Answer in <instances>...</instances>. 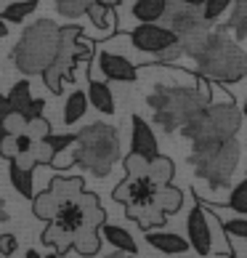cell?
Instances as JSON below:
<instances>
[{
	"label": "cell",
	"mask_w": 247,
	"mask_h": 258,
	"mask_svg": "<svg viewBox=\"0 0 247 258\" xmlns=\"http://www.w3.org/2000/svg\"><path fill=\"white\" fill-rule=\"evenodd\" d=\"M32 213L48 221L43 245H51L56 255L77 253L96 255L101 245V224L107 213L93 192L83 189L80 176H59L51 186L32 197Z\"/></svg>",
	"instance_id": "cell-1"
},
{
	"label": "cell",
	"mask_w": 247,
	"mask_h": 258,
	"mask_svg": "<svg viewBox=\"0 0 247 258\" xmlns=\"http://www.w3.org/2000/svg\"><path fill=\"white\" fill-rule=\"evenodd\" d=\"M122 162L125 178L112 192L115 203L125 205L128 218L138 221L144 232L165 226V218L184 205V192L173 184V162L162 155L146 160L133 152Z\"/></svg>",
	"instance_id": "cell-2"
},
{
	"label": "cell",
	"mask_w": 247,
	"mask_h": 258,
	"mask_svg": "<svg viewBox=\"0 0 247 258\" xmlns=\"http://www.w3.org/2000/svg\"><path fill=\"white\" fill-rule=\"evenodd\" d=\"M213 101V85L207 78L197 75V88H184V85H157L146 96L149 109L154 112V122L162 131L173 133L181 131L189 120L199 114Z\"/></svg>",
	"instance_id": "cell-3"
},
{
	"label": "cell",
	"mask_w": 247,
	"mask_h": 258,
	"mask_svg": "<svg viewBox=\"0 0 247 258\" xmlns=\"http://www.w3.org/2000/svg\"><path fill=\"white\" fill-rule=\"evenodd\" d=\"M192 59L197 64V75H202L210 83L231 85L247 78V53L223 27L210 30L205 43L192 53Z\"/></svg>",
	"instance_id": "cell-4"
},
{
	"label": "cell",
	"mask_w": 247,
	"mask_h": 258,
	"mask_svg": "<svg viewBox=\"0 0 247 258\" xmlns=\"http://www.w3.org/2000/svg\"><path fill=\"white\" fill-rule=\"evenodd\" d=\"M120 160V136L117 128L107 122H91L77 133V141L72 144L69 165L88 170L96 178H107L112 168Z\"/></svg>",
	"instance_id": "cell-5"
},
{
	"label": "cell",
	"mask_w": 247,
	"mask_h": 258,
	"mask_svg": "<svg viewBox=\"0 0 247 258\" xmlns=\"http://www.w3.org/2000/svg\"><path fill=\"white\" fill-rule=\"evenodd\" d=\"M242 160V147L236 136L226 139H194L192 141V165L197 178L207 181L213 189L231 186V176Z\"/></svg>",
	"instance_id": "cell-6"
},
{
	"label": "cell",
	"mask_w": 247,
	"mask_h": 258,
	"mask_svg": "<svg viewBox=\"0 0 247 258\" xmlns=\"http://www.w3.org/2000/svg\"><path fill=\"white\" fill-rule=\"evenodd\" d=\"M59 40H61V27H56L51 19H40V22L30 24L11 51L16 70L24 75H43L48 70V64L56 59Z\"/></svg>",
	"instance_id": "cell-7"
},
{
	"label": "cell",
	"mask_w": 247,
	"mask_h": 258,
	"mask_svg": "<svg viewBox=\"0 0 247 258\" xmlns=\"http://www.w3.org/2000/svg\"><path fill=\"white\" fill-rule=\"evenodd\" d=\"M93 56V43L83 37L80 27H61V40L56 59L48 64V70L43 72V80L48 85L51 93H61L66 80H74V70L80 61H91Z\"/></svg>",
	"instance_id": "cell-8"
},
{
	"label": "cell",
	"mask_w": 247,
	"mask_h": 258,
	"mask_svg": "<svg viewBox=\"0 0 247 258\" xmlns=\"http://www.w3.org/2000/svg\"><path fill=\"white\" fill-rule=\"evenodd\" d=\"M242 117H244V112L236 107L231 99L223 101V104L210 101L199 114H194L186 125H181V133H184V139H189V141L236 136L239 128H242Z\"/></svg>",
	"instance_id": "cell-9"
},
{
	"label": "cell",
	"mask_w": 247,
	"mask_h": 258,
	"mask_svg": "<svg viewBox=\"0 0 247 258\" xmlns=\"http://www.w3.org/2000/svg\"><path fill=\"white\" fill-rule=\"evenodd\" d=\"M162 19L178 35V43H181L186 56H192L205 43V37L210 35V27H213V22H207V16L199 6H186V3H176V0H170Z\"/></svg>",
	"instance_id": "cell-10"
},
{
	"label": "cell",
	"mask_w": 247,
	"mask_h": 258,
	"mask_svg": "<svg viewBox=\"0 0 247 258\" xmlns=\"http://www.w3.org/2000/svg\"><path fill=\"white\" fill-rule=\"evenodd\" d=\"M130 43L133 48H138L141 53H151L154 59H159L165 51L176 48V45H181L178 35L168 24L159 22H138V27L130 30Z\"/></svg>",
	"instance_id": "cell-11"
},
{
	"label": "cell",
	"mask_w": 247,
	"mask_h": 258,
	"mask_svg": "<svg viewBox=\"0 0 247 258\" xmlns=\"http://www.w3.org/2000/svg\"><path fill=\"white\" fill-rule=\"evenodd\" d=\"M213 216H210V205H205L202 200L189 210L186 218V237L192 242V250L197 255H213Z\"/></svg>",
	"instance_id": "cell-12"
},
{
	"label": "cell",
	"mask_w": 247,
	"mask_h": 258,
	"mask_svg": "<svg viewBox=\"0 0 247 258\" xmlns=\"http://www.w3.org/2000/svg\"><path fill=\"white\" fill-rule=\"evenodd\" d=\"M96 67H99V72L104 78L115 80V83H133L138 78V67L130 59H125V56L112 53V51H101L96 56Z\"/></svg>",
	"instance_id": "cell-13"
},
{
	"label": "cell",
	"mask_w": 247,
	"mask_h": 258,
	"mask_svg": "<svg viewBox=\"0 0 247 258\" xmlns=\"http://www.w3.org/2000/svg\"><path fill=\"white\" fill-rule=\"evenodd\" d=\"M8 96H11L14 112L19 114V120H22V122H30V120L43 117V107H45V101L32 96L30 80H19V83H14V88H11V93H8Z\"/></svg>",
	"instance_id": "cell-14"
},
{
	"label": "cell",
	"mask_w": 247,
	"mask_h": 258,
	"mask_svg": "<svg viewBox=\"0 0 247 258\" xmlns=\"http://www.w3.org/2000/svg\"><path fill=\"white\" fill-rule=\"evenodd\" d=\"M130 152L146 157V160H154L159 155V144L154 139V131H151V125L141 114H133L130 117Z\"/></svg>",
	"instance_id": "cell-15"
},
{
	"label": "cell",
	"mask_w": 247,
	"mask_h": 258,
	"mask_svg": "<svg viewBox=\"0 0 247 258\" xmlns=\"http://www.w3.org/2000/svg\"><path fill=\"white\" fill-rule=\"evenodd\" d=\"M146 242L154 247V250L165 253V255H184L192 250V242L189 237H181V234H173V232H159V229H146L144 232Z\"/></svg>",
	"instance_id": "cell-16"
},
{
	"label": "cell",
	"mask_w": 247,
	"mask_h": 258,
	"mask_svg": "<svg viewBox=\"0 0 247 258\" xmlns=\"http://www.w3.org/2000/svg\"><path fill=\"white\" fill-rule=\"evenodd\" d=\"M101 237L109 245L125 250L128 255H138V245H136V240H133V234L128 232V229H122L117 224H101Z\"/></svg>",
	"instance_id": "cell-17"
},
{
	"label": "cell",
	"mask_w": 247,
	"mask_h": 258,
	"mask_svg": "<svg viewBox=\"0 0 247 258\" xmlns=\"http://www.w3.org/2000/svg\"><path fill=\"white\" fill-rule=\"evenodd\" d=\"M170 0H136L130 14L136 22H162Z\"/></svg>",
	"instance_id": "cell-18"
},
{
	"label": "cell",
	"mask_w": 247,
	"mask_h": 258,
	"mask_svg": "<svg viewBox=\"0 0 247 258\" xmlns=\"http://www.w3.org/2000/svg\"><path fill=\"white\" fill-rule=\"evenodd\" d=\"M88 99L101 114H115V96H112L109 85L96 78L88 80Z\"/></svg>",
	"instance_id": "cell-19"
},
{
	"label": "cell",
	"mask_w": 247,
	"mask_h": 258,
	"mask_svg": "<svg viewBox=\"0 0 247 258\" xmlns=\"http://www.w3.org/2000/svg\"><path fill=\"white\" fill-rule=\"evenodd\" d=\"M8 173H11V184H14V189H16L19 195L27 197V200L35 197V186H32L35 168H24V165H19V162L8 160Z\"/></svg>",
	"instance_id": "cell-20"
},
{
	"label": "cell",
	"mask_w": 247,
	"mask_h": 258,
	"mask_svg": "<svg viewBox=\"0 0 247 258\" xmlns=\"http://www.w3.org/2000/svg\"><path fill=\"white\" fill-rule=\"evenodd\" d=\"M88 16H91V22L101 30V37H109L112 32H115V11H112V6L107 3H101V0H93L91 8H88Z\"/></svg>",
	"instance_id": "cell-21"
},
{
	"label": "cell",
	"mask_w": 247,
	"mask_h": 258,
	"mask_svg": "<svg viewBox=\"0 0 247 258\" xmlns=\"http://www.w3.org/2000/svg\"><path fill=\"white\" fill-rule=\"evenodd\" d=\"M88 101H91L88 91H72L66 96V104H64V122L66 125H74V122H80V117H85Z\"/></svg>",
	"instance_id": "cell-22"
},
{
	"label": "cell",
	"mask_w": 247,
	"mask_h": 258,
	"mask_svg": "<svg viewBox=\"0 0 247 258\" xmlns=\"http://www.w3.org/2000/svg\"><path fill=\"white\" fill-rule=\"evenodd\" d=\"M226 27L234 32L236 40H244L247 37V0H234V11H231V19Z\"/></svg>",
	"instance_id": "cell-23"
},
{
	"label": "cell",
	"mask_w": 247,
	"mask_h": 258,
	"mask_svg": "<svg viewBox=\"0 0 247 258\" xmlns=\"http://www.w3.org/2000/svg\"><path fill=\"white\" fill-rule=\"evenodd\" d=\"M32 11H37V0H19V3L6 6L0 16H3L6 22H14V24H19V22H24V19L30 16Z\"/></svg>",
	"instance_id": "cell-24"
},
{
	"label": "cell",
	"mask_w": 247,
	"mask_h": 258,
	"mask_svg": "<svg viewBox=\"0 0 247 258\" xmlns=\"http://www.w3.org/2000/svg\"><path fill=\"white\" fill-rule=\"evenodd\" d=\"M93 0H56V11L66 19H77L83 14H88Z\"/></svg>",
	"instance_id": "cell-25"
},
{
	"label": "cell",
	"mask_w": 247,
	"mask_h": 258,
	"mask_svg": "<svg viewBox=\"0 0 247 258\" xmlns=\"http://www.w3.org/2000/svg\"><path fill=\"white\" fill-rule=\"evenodd\" d=\"M226 205H229L231 210H236V213H244V216H247V178H242L239 184L231 186Z\"/></svg>",
	"instance_id": "cell-26"
},
{
	"label": "cell",
	"mask_w": 247,
	"mask_h": 258,
	"mask_svg": "<svg viewBox=\"0 0 247 258\" xmlns=\"http://www.w3.org/2000/svg\"><path fill=\"white\" fill-rule=\"evenodd\" d=\"M234 6V0H205V6H202V11H205V16H207V22H218L229 8Z\"/></svg>",
	"instance_id": "cell-27"
},
{
	"label": "cell",
	"mask_w": 247,
	"mask_h": 258,
	"mask_svg": "<svg viewBox=\"0 0 247 258\" xmlns=\"http://www.w3.org/2000/svg\"><path fill=\"white\" fill-rule=\"evenodd\" d=\"M223 232L226 234H236L239 240H247V218H226Z\"/></svg>",
	"instance_id": "cell-28"
},
{
	"label": "cell",
	"mask_w": 247,
	"mask_h": 258,
	"mask_svg": "<svg viewBox=\"0 0 247 258\" xmlns=\"http://www.w3.org/2000/svg\"><path fill=\"white\" fill-rule=\"evenodd\" d=\"M16 237L14 234H0V253L3 255H14L16 253Z\"/></svg>",
	"instance_id": "cell-29"
},
{
	"label": "cell",
	"mask_w": 247,
	"mask_h": 258,
	"mask_svg": "<svg viewBox=\"0 0 247 258\" xmlns=\"http://www.w3.org/2000/svg\"><path fill=\"white\" fill-rule=\"evenodd\" d=\"M14 104H11V96H3L0 93V120H6V117H14Z\"/></svg>",
	"instance_id": "cell-30"
},
{
	"label": "cell",
	"mask_w": 247,
	"mask_h": 258,
	"mask_svg": "<svg viewBox=\"0 0 247 258\" xmlns=\"http://www.w3.org/2000/svg\"><path fill=\"white\" fill-rule=\"evenodd\" d=\"M8 133H11V131L6 128V120H0V155H3V144H6Z\"/></svg>",
	"instance_id": "cell-31"
},
{
	"label": "cell",
	"mask_w": 247,
	"mask_h": 258,
	"mask_svg": "<svg viewBox=\"0 0 247 258\" xmlns=\"http://www.w3.org/2000/svg\"><path fill=\"white\" fill-rule=\"evenodd\" d=\"M3 221H8V210H6V203L0 200V224H3Z\"/></svg>",
	"instance_id": "cell-32"
},
{
	"label": "cell",
	"mask_w": 247,
	"mask_h": 258,
	"mask_svg": "<svg viewBox=\"0 0 247 258\" xmlns=\"http://www.w3.org/2000/svg\"><path fill=\"white\" fill-rule=\"evenodd\" d=\"M176 3H186V6H199V8H202L205 0H176Z\"/></svg>",
	"instance_id": "cell-33"
},
{
	"label": "cell",
	"mask_w": 247,
	"mask_h": 258,
	"mask_svg": "<svg viewBox=\"0 0 247 258\" xmlns=\"http://www.w3.org/2000/svg\"><path fill=\"white\" fill-rule=\"evenodd\" d=\"M8 35V27H6V19L0 16V37H6Z\"/></svg>",
	"instance_id": "cell-34"
},
{
	"label": "cell",
	"mask_w": 247,
	"mask_h": 258,
	"mask_svg": "<svg viewBox=\"0 0 247 258\" xmlns=\"http://www.w3.org/2000/svg\"><path fill=\"white\" fill-rule=\"evenodd\" d=\"M242 112H244V117H247V96H244V104H242Z\"/></svg>",
	"instance_id": "cell-35"
}]
</instances>
